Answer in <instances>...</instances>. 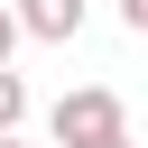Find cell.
<instances>
[{
    "instance_id": "obj_7",
    "label": "cell",
    "mask_w": 148,
    "mask_h": 148,
    "mask_svg": "<svg viewBox=\"0 0 148 148\" xmlns=\"http://www.w3.org/2000/svg\"><path fill=\"white\" fill-rule=\"evenodd\" d=\"M0 148H28V139H0Z\"/></svg>"
},
{
    "instance_id": "obj_1",
    "label": "cell",
    "mask_w": 148,
    "mask_h": 148,
    "mask_svg": "<svg viewBox=\"0 0 148 148\" xmlns=\"http://www.w3.org/2000/svg\"><path fill=\"white\" fill-rule=\"evenodd\" d=\"M46 130H56V148H102V139H130V120H120V92H111V83H74V92L46 111Z\"/></svg>"
},
{
    "instance_id": "obj_2",
    "label": "cell",
    "mask_w": 148,
    "mask_h": 148,
    "mask_svg": "<svg viewBox=\"0 0 148 148\" xmlns=\"http://www.w3.org/2000/svg\"><path fill=\"white\" fill-rule=\"evenodd\" d=\"M9 9H18V37H46V46L83 37V0H9Z\"/></svg>"
},
{
    "instance_id": "obj_5",
    "label": "cell",
    "mask_w": 148,
    "mask_h": 148,
    "mask_svg": "<svg viewBox=\"0 0 148 148\" xmlns=\"http://www.w3.org/2000/svg\"><path fill=\"white\" fill-rule=\"evenodd\" d=\"M120 18H130V37H148V0H120Z\"/></svg>"
},
{
    "instance_id": "obj_6",
    "label": "cell",
    "mask_w": 148,
    "mask_h": 148,
    "mask_svg": "<svg viewBox=\"0 0 148 148\" xmlns=\"http://www.w3.org/2000/svg\"><path fill=\"white\" fill-rule=\"evenodd\" d=\"M102 148H130V139H102Z\"/></svg>"
},
{
    "instance_id": "obj_4",
    "label": "cell",
    "mask_w": 148,
    "mask_h": 148,
    "mask_svg": "<svg viewBox=\"0 0 148 148\" xmlns=\"http://www.w3.org/2000/svg\"><path fill=\"white\" fill-rule=\"evenodd\" d=\"M9 46H18V9L0 0V65H9Z\"/></svg>"
},
{
    "instance_id": "obj_3",
    "label": "cell",
    "mask_w": 148,
    "mask_h": 148,
    "mask_svg": "<svg viewBox=\"0 0 148 148\" xmlns=\"http://www.w3.org/2000/svg\"><path fill=\"white\" fill-rule=\"evenodd\" d=\"M18 120H28V83L0 65V139H18Z\"/></svg>"
}]
</instances>
